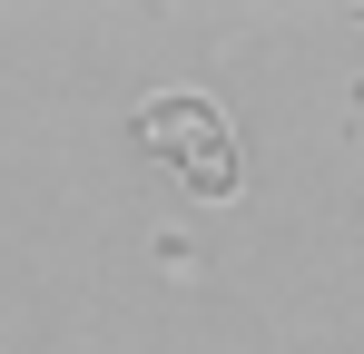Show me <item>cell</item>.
<instances>
[{
  "mask_svg": "<svg viewBox=\"0 0 364 354\" xmlns=\"http://www.w3.org/2000/svg\"><path fill=\"white\" fill-rule=\"evenodd\" d=\"M138 138L168 158V177L178 187H197V197H227L237 187V128L207 109V99H158V109L138 118Z\"/></svg>",
  "mask_w": 364,
  "mask_h": 354,
  "instance_id": "obj_1",
  "label": "cell"
}]
</instances>
